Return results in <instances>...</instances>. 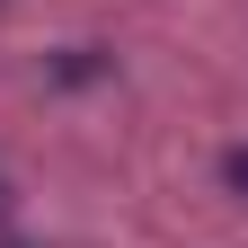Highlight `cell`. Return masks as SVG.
I'll return each instance as SVG.
<instances>
[{"instance_id":"6da1fadb","label":"cell","mask_w":248,"mask_h":248,"mask_svg":"<svg viewBox=\"0 0 248 248\" xmlns=\"http://www.w3.org/2000/svg\"><path fill=\"white\" fill-rule=\"evenodd\" d=\"M222 177H231V186H239V195H248V142H239V151H231V160H222Z\"/></svg>"}]
</instances>
